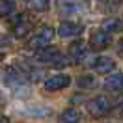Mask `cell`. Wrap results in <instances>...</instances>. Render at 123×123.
Here are the masks:
<instances>
[{
    "label": "cell",
    "mask_w": 123,
    "mask_h": 123,
    "mask_svg": "<svg viewBox=\"0 0 123 123\" xmlns=\"http://www.w3.org/2000/svg\"><path fill=\"white\" fill-rule=\"evenodd\" d=\"M52 37H54V28H50V26H43V28H39V30L30 37L28 47L37 50V49H41V47L49 45V43L52 41Z\"/></svg>",
    "instance_id": "6da1fadb"
},
{
    "label": "cell",
    "mask_w": 123,
    "mask_h": 123,
    "mask_svg": "<svg viewBox=\"0 0 123 123\" xmlns=\"http://www.w3.org/2000/svg\"><path fill=\"white\" fill-rule=\"evenodd\" d=\"M112 106H114V103H110L106 97L99 95V97H95V99H92L88 103V112L92 116H103L106 112H110Z\"/></svg>",
    "instance_id": "7a4b0ae2"
},
{
    "label": "cell",
    "mask_w": 123,
    "mask_h": 123,
    "mask_svg": "<svg viewBox=\"0 0 123 123\" xmlns=\"http://www.w3.org/2000/svg\"><path fill=\"white\" fill-rule=\"evenodd\" d=\"M71 84V77L69 75H52L45 80V90L47 92H58V90H63Z\"/></svg>",
    "instance_id": "3957f363"
},
{
    "label": "cell",
    "mask_w": 123,
    "mask_h": 123,
    "mask_svg": "<svg viewBox=\"0 0 123 123\" xmlns=\"http://www.w3.org/2000/svg\"><path fill=\"white\" fill-rule=\"evenodd\" d=\"M112 43V37L108 36L106 30H97L92 34V37H90V47H92L93 50H103V49H106L108 45Z\"/></svg>",
    "instance_id": "277c9868"
},
{
    "label": "cell",
    "mask_w": 123,
    "mask_h": 123,
    "mask_svg": "<svg viewBox=\"0 0 123 123\" xmlns=\"http://www.w3.org/2000/svg\"><path fill=\"white\" fill-rule=\"evenodd\" d=\"M80 32H82V24L73 23V21H63L58 28V34L62 37H77Z\"/></svg>",
    "instance_id": "5b68a950"
},
{
    "label": "cell",
    "mask_w": 123,
    "mask_h": 123,
    "mask_svg": "<svg viewBox=\"0 0 123 123\" xmlns=\"http://www.w3.org/2000/svg\"><path fill=\"white\" fill-rule=\"evenodd\" d=\"M116 67V62L110 58V56H99L97 60L93 62V69L99 75H106V73H112Z\"/></svg>",
    "instance_id": "8992f818"
},
{
    "label": "cell",
    "mask_w": 123,
    "mask_h": 123,
    "mask_svg": "<svg viewBox=\"0 0 123 123\" xmlns=\"http://www.w3.org/2000/svg\"><path fill=\"white\" fill-rule=\"evenodd\" d=\"M28 32H30V23L26 21L24 13H19L13 19V34L17 37H24V36H28Z\"/></svg>",
    "instance_id": "52a82bcc"
},
{
    "label": "cell",
    "mask_w": 123,
    "mask_h": 123,
    "mask_svg": "<svg viewBox=\"0 0 123 123\" xmlns=\"http://www.w3.org/2000/svg\"><path fill=\"white\" fill-rule=\"evenodd\" d=\"M58 56H60V50L56 47H50V45H45L41 49H37V54H36V58L39 62H45V63H52Z\"/></svg>",
    "instance_id": "ba28073f"
},
{
    "label": "cell",
    "mask_w": 123,
    "mask_h": 123,
    "mask_svg": "<svg viewBox=\"0 0 123 123\" xmlns=\"http://www.w3.org/2000/svg\"><path fill=\"white\" fill-rule=\"evenodd\" d=\"M86 54H88V50H86V43L84 41H75L73 45L69 47V58L73 62H82L86 58Z\"/></svg>",
    "instance_id": "9c48e42d"
},
{
    "label": "cell",
    "mask_w": 123,
    "mask_h": 123,
    "mask_svg": "<svg viewBox=\"0 0 123 123\" xmlns=\"http://www.w3.org/2000/svg\"><path fill=\"white\" fill-rule=\"evenodd\" d=\"M105 88L114 90V92L121 90L123 88V73H112V75H108L106 80H105Z\"/></svg>",
    "instance_id": "30bf717a"
},
{
    "label": "cell",
    "mask_w": 123,
    "mask_h": 123,
    "mask_svg": "<svg viewBox=\"0 0 123 123\" xmlns=\"http://www.w3.org/2000/svg\"><path fill=\"white\" fill-rule=\"evenodd\" d=\"M101 28L106 30L108 34H112V32H119L123 28V21H121V19H116V17H110V19H106V21L103 23Z\"/></svg>",
    "instance_id": "8fae6325"
},
{
    "label": "cell",
    "mask_w": 123,
    "mask_h": 123,
    "mask_svg": "<svg viewBox=\"0 0 123 123\" xmlns=\"http://www.w3.org/2000/svg\"><path fill=\"white\" fill-rule=\"evenodd\" d=\"M78 119H80V112H78L77 108H67L60 116V121H63V123H75Z\"/></svg>",
    "instance_id": "7c38bea8"
},
{
    "label": "cell",
    "mask_w": 123,
    "mask_h": 123,
    "mask_svg": "<svg viewBox=\"0 0 123 123\" xmlns=\"http://www.w3.org/2000/svg\"><path fill=\"white\" fill-rule=\"evenodd\" d=\"M80 9V2L77 0H60V11L63 13H75Z\"/></svg>",
    "instance_id": "4fadbf2b"
},
{
    "label": "cell",
    "mask_w": 123,
    "mask_h": 123,
    "mask_svg": "<svg viewBox=\"0 0 123 123\" xmlns=\"http://www.w3.org/2000/svg\"><path fill=\"white\" fill-rule=\"evenodd\" d=\"M15 11L13 0H0V17H8Z\"/></svg>",
    "instance_id": "5bb4252c"
},
{
    "label": "cell",
    "mask_w": 123,
    "mask_h": 123,
    "mask_svg": "<svg viewBox=\"0 0 123 123\" xmlns=\"http://www.w3.org/2000/svg\"><path fill=\"white\" fill-rule=\"evenodd\" d=\"M28 8L32 11H47L49 9V0H28Z\"/></svg>",
    "instance_id": "9a60e30c"
},
{
    "label": "cell",
    "mask_w": 123,
    "mask_h": 123,
    "mask_svg": "<svg viewBox=\"0 0 123 123\" xmlns=\"http://www.w3.org/2000/svg\"><path fill=\"white\" fill-rule=\"evenodd\" d=\"M95 84H97V82H95V77H93V75H82V77L78 78V86H80V88H93Z\"/></svg>",
    "instance_id": "2e32d148"
},
{
    "label": "cell",
    "mask_w": 123,
    "mask_h": 123,
    "mask_svg": "<svg viewBox=\"0 0 123 123\" xmlns=\"http://www.w3.org/2000/svg\"><path fill=\"white\" fill-rule=\"evenodd\" d=\"M114 106H121L123 108V95H121V97H117V101L114 103Z\"/></svg>",
    "instance_id": "e0dca14e"
},
{
    "label": "cell",
    "mask_w": 123,
    "mask_h": 123,
    "mask_svg": "<svg viewBox=\"0 0 123 123\" xmlns=\"http://www.w3.org/2000/svg\"><path fill=\"white\" fill-rule=\"evenodd\" d=\"M9 117H6V116H0V123H8Z\"/></svg>",
    "instance_id": "ac0fdd59"
},
{
    "label": "cell",
    "mask_w": 123,
    "mask_h": 123,
    "mask_svg": "<svg viewBox=\"0 0 123 123\" xmlns=\"http://www.w3.org/2000/svg\"><path fill=\"white\" fill-rule=\"evenodd\" d=\"M119 54H123V39L119 41Z\"/></svg>",
    "instance_id": "d6986e66"
},
{
    "label": "cell",
    "mask_w": 123,
    "mask_h": 123,
    "mask_svg": "<svg viewBox=\"0 0 123 123\" xmlns=\"http://www.w3.org/2000/svg\"><path fill=\"white\" fill-rule=\"evenodd\" d=\"M4 60V52H2V50H0V62Z\"/></svg>",
    "instance_id": "ffe728a7"
}]
</instances>
